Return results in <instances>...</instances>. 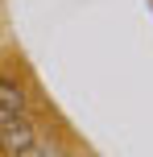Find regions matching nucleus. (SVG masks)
Listing matches in <instances>:
<instances>
[{
  "label": "nucleus",
  "instance_id": "obj_1",
  "mask_svg": "<svg viewBox=\"0 0 153 157\" xmlns=\"http://www.w3.org/2000/svg\"><path fill=\"white\" fill-rule=\"evenodd\" d=\"M33 136H37V128H33V120L25 116H0V145H4L8 153H21L33 145Z\"/></svg>",
  "mask_w": 153,
  "mask_h": 157
},
{
  "label": "nucleus",
  "instance_id": "obj_2",
  "mask_svg": "<svg viewBox=\"0 0 153 157\" xmlns=\"http://www.w3.org/2000/svg\"><path fill=\"white\" fill-rule=\"evenodd\" d=\"M25 112V91L13 78H0V116H21Z\"/></svg>",
  "mask_w": 153,
  "mask_h": 157
},
{
  "label": "nucleus",
  "instance_id": "obj_3",
  "mask_svg": "<svg viewBox=\"0 0 153 157\" xmlns=\"http://www.w3.org/2000/svg\"><path fill=\"white\" fill-rule=\"evenodd\" d=\"M13 157H50V149H37V145H29V149H21V153H13Z\"/></svg>",
  "mask_w": 153,
  "mask_h": 157
}]
</instances>
